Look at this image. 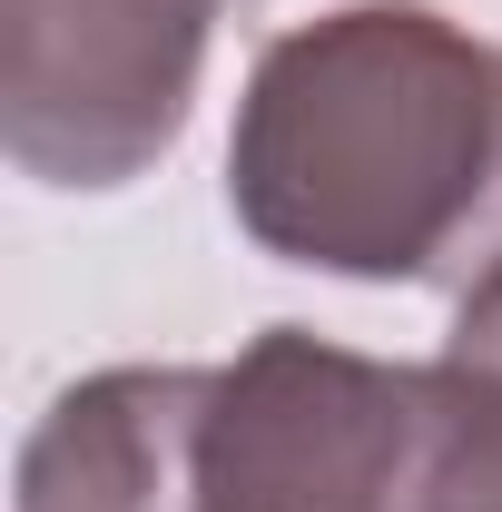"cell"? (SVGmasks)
Wrapping results in <instances>:
<instances>
[{
    "mask_svg": "<svg viewBox=\"0 0 502 512\" xmlns=\"http://www.w3.org/2000/svg\"><path fill=\"white\" fill-rule=\"evenodd\" d=\"M266 256L355 286H473L502 256V40L434 0H345L266 40L227 138Z\"/></svg>",
    "mask_w": 502,
    "mask_h": 512,
    "instance_id": "1",
    "label": "cell"
},
{
    "mask_svg": "<svg viewBox=\"0 0 502 512\" xmlns=\"http://www.w3.org/2000/svg\"><path fill=\"white\" fill-rule=\"evenodd\" d=\"M217 0H0V148L40 188L148 178L197 109Z\"/></svg>",
    "mask_w": 502,
    "mask_h": 512,
    "instance_id": "2",
    "label": "cell"
},
{
    "mask_svg": "<svg viewBox=\"0 0 502 512\" xmlns=\"http://www.w3.org/2000/svg\"><path fill=\"white\" fill-rule=\"evenodd\" d=\"M414 453V365L325 345L315 325H266L207 375L197 512H394Z\"/></svg>",
    "mask_w": 502,
    "mask_h": 512,
    "instance_id": "3",
    "label": "cell"
},
{
    "mask_svg": "<svg viewBox=\"0 0 502 512\" xmlns=\"http://www.w3.org/2000/svg\"><path fill=\"white\" fill-rule=\"evenodd\" d=\"M217 365H109L20 444L10 512H197V424Z\"/></svg>",
    "mask_w": 502,
    "mask_h": 512,
    "instance_id": "4",
    "label": "cell"
},
{
    "mask_svg": "<svg viewBox=\"0 0 502 512\" xmlns=\"http://www.w3.org/2000/svg\"><path fill=\"white\" fill-rule=\"evenodd\" d=\"M394 512H502V375L434 355L414 365V453Z\"/></svg>",
    "mask_w": 502,
    "mask_h": 512,
    "instance_id": "5",
    "label": "cell"
},
{
    "mask_svg": "<svg viewBox=\"0 0 502 512\" xmlns=\"http://www.w3.org/2000/svg\"><path fill=\"white\" fill-rule=\"evenodd\" d=\"M443 355H463V365H493V375H502V256L483 266V276H473V286H463Z\"/></svg>",
    "mask_w": 502,
    "mask_h": 512,
    "instance_id": "6",
    "label": "cell"
}]
</instances>
